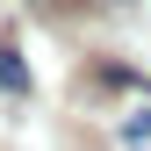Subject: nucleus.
<instances>
[{"instance_id":"nucleus-1","label":"nucleus","mask_w":151,"mask_h":151,"mask_svg":"<svg viewBox=\"0 0 151 151\" xmlns=\"http://www.w3.org/2000/svg\"><path fill=\"white\" fill-rule=\"evenodd\" d=\"M0 93H14V101L29 93V65H22V43L14 36H0Z\"/></svg>"},{"instance_id":"nucleus-2","label":"nucleus","mask_w":151,"mask_h":151,"mask_svg":"<svg viewBox=\"0 0 151 151\" xmlns=\"http://www.w3.org/2000/svg\"><path fill=\"white\" fill-rule=\"evenodd\" d=\"M122 137H129V144H151V108H144V115H129V122H122Z\"/></svg>"},{"instance_id":"nucleus-3","label":"nucleus","mask_w":151,"mask_h":151,"mask_svg":"<svg viewBox=\"0 0 151 151\" xmlns=\"http://www.w3.org/2000/svg\"><path fill=\"white\" fill-rule=\"evenodd\" d=\"M36 7H43V14H65V7H79V0H36Z\"/></svg>"},{"instance_id":"nucleus-4","label":"nucleus","mask_w":151,"mask_h":151,"mask_svg":"<svg viewBox=\"0 0 151 151\" xmlns=\"http://www.w3.org/2000/svg\"><path fill=\"white\" fill-rule=\"evenodd\" d=\"M108 7H129V0H108Z\"/></svg>"}]
</instances>
